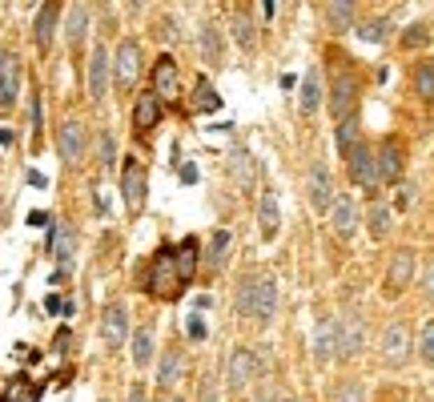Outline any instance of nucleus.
Masks as SVG:
<instances>
[{
	"instance_id": "1",
	"label": "nucleus",
	"mask_w": 434,
	"mask_h": 402,
	"mask_svg": "<svg viewBox=\"0 0 434 402\" xmlns=\"http://www.w3.org/2000/svg\"><path fill=\"white\" fill-rule=\"evenodd\" d=\"M277 302H282V289H277V278H270V273H249V278L238 282L233 310H238L241 318L270 326L277 318Z\"/></svg>"
},
{
	"instance_id": "2",
	"label": "nucleus",
	"mask_w": 434,
	"mask_h": 402,
	"mask_svg": "<svg viewBox=\"0 0 434 402\" xmlns=\"http://www.w3.org/2000/svg\"><path fill=\"white\" fill-rule=\"evenodd\" d=\"M326 101H330V117H334V121H350V117H358V101H362V77L354 73L350 61H338V64H334Z\"/></svg>"
},
{
	"instance_id": "3",
	"label": "nucleus",
	"mask_w": 434,
	"mask_h": 402,
	"mask_svg": "<svg viewBox=\"0 0 434 402\" xmlns=\"http://www.w3.org/2000/svg\"><path fill=\"white\" fill-rule=\"evenodd\" d=\"M185 286H189V282H185V278H181V270H177V250H173V245H161L157 254L149 257V278H145L149 298L173 302Z\"/></svg>"
},
{
	"instance_id": "4",
	"label": "nucleus",
	"mask_w": 434,
	"mask_h": 402,
	"mask_svg": "<svg viewBox=\"0 0 434 402\" xmlns=\"http://www.w3.org/2000/svg\"><path fill=\"white\" fill-rule=\"evenodd\" d=\"M57 153H61V161L68 169H80V165H85V153H89L85 121H77V117L61 121V129H57Z\"/></svg>"
},
{
	"instance_id": "5",
	"label": "nucleus",
	"mask_w": 434,
	"mask_h": 402,
	"mask_svg": "<svg viewBox=\"0 0 434 402\" xmlns=\"http://www.w3.org/2000/svg\"><path fill=\"white\" fill-rule=\"evenodd\" d=\"M45 250H48V257L61 266L57 270V282H61L64 273L73 270V254H77V229L68 222H52L48 225V238H45Z\"/></svg>"
},
{
	"instance_id": "6",
	"label": "nucleus",
	"mask_w": 434,
	"mask_h": 402,
	"mask_svg": "<svg viewBox=\"0 0 434 402\" xmlns=\"http://www.w3.org/2000/svg\"><path fill=\"white\" fill-rule=\"evenodd\" d=\"M121 197H125L129 213H141L145 197H149V169H145L137 157H125L121 165Z\"/></svg>"
},
{
	"instance_id": "7",
	"label": "nucleus",
	"mask_w": 434,
	"mask_h": 402,
	"mask_svg": "<svg viewBox=\"0 0 434 402\" xmlns=\"http://www.w3.org/2000/svg\"><path fill=\"white\" fill-rule=\"evenodd\" d=\"M85 85H89L93 105H105L109 85H113V52L105 45H96L93 52H89V73H85Z\"/></svg>"
},
{
	"instance_id": "8",
	"label": "nucleus",
	"mask_w": 434,
	"mask_h": 402,
	"mask_svg": "<svg viewBox=\"0 0 434 402\" xmlns=\"http://www.w3.org/2000/svg\"><path fill=\"white\" fill-rule=\"evenodd\" d=\"M374 165H378V185H402V173H406V153H402V145L394 137H386L378 141L374 149Z\"/></svg>"
},
{
	"instance_id": "9",
	"label": "nucleus",
	"mask_w": 434,
	"mask_h": 402,
	"mask_svg": "<svg viewBox=\"0 0 434 402\" xmlns=\"http://www.w3.org/2000/svg\"><path fill=\"white\" fill-rule=\"evenodd\" d=\"M346 173H350L354 185H362V189H378V165H374V145H370L366 137L354 145L350 153H346Z\"/></svg>"
},
{
	"instance_id": "10",
	"label": "nucleus",
	"mask_w": 434,
	"mask_h": 402,
	"mask_svg": "<svg viewBox=\"0 0 434 402\" xmlns=\"http://www.w3.org/2000/svg\"><path fill=\"white\" fill-rule=\"evenodd\" d=\"M137 77H141V45L125 36L113 52V80H117V89H133Z\"/></svg>"
},
{
	"instance_id": "11",
	"label": "nucleus",
	"mask_w": 434,
	"mask_h": 402,
	"mask_svg": "<svg viewBox=\"0 0 434 402\" xmlns=\"http://www.w3.org/2000/svg\"><path fill=\"white\" fill-rule=\"evenodd\" d=\"M414 350V338H410V326L402 318H394L382 330V362L386 366H406V358Z\"/></svg>"
},
{
	"instance_id": "12",
	"label": "nucleus",
	"mask_w": 434,
	"mask_h": 402,
	"mask_svg": "<svg viewBox=\"0 0 434 402\" xmlns=\"http://www.w3.org/2000/svg\"><path fill=\"white\" fill-rule=\"evenodd\" d=\"M414 273H418V254L410 245H398L386 261V294H402L414 282Z\"/></svg>"
},
{
	"instance_id": "13",
	"label": "nucleus",
	"mask_w": 434,
	"mask_h": 402,
	"mask_svg": "<svg viewBox=\"0 0 434 402\" xmlns=\"http://www.w3.org/2000/svg\"><path fill=\"white\" fill-rule=\"evenodd\" d=\"M305 193H310V209L314 213H330V206H334V177H330V169L321 165V161H314L310 165V177H305Z\"/></svg>"
},
{
	"instance_id": "14",
	"label": "nucleus",
	"mask_w": 434,
	"mask_h": 402,
	"mask_svg": "<svg viewBox=\"0 0 434 402\" xmlns=\"http://www.w3.org/2000/svg\"><path fill=\"white\" fill-rule=\"evenodd\" d=\"M101 342L109 350H121L129 342V306L125 302H109L101 314Z\"/></svg>"
},
{
	"instance_id": "15",
	"label": "nucleus",
	"mask_w": 434,
	"mask_h": 402,
	"mask_svg": "<svg viewBox=\"0 0 434 402\" xmlns=\"http://www.w3.org/2000/svg\"><path fill=\"white\" fill-rule=\"evenodd\" d=\"M20 57L16 52H0V113H8L16 105V96H20Z\"/></svg>"
},
{
	"instance_id": "16",
	"label": "nucleus",
	"mask_w": 434,
	"mask_h": 402,
	"mask_svg": "<svg viewBox=\"0 0 434 402\" xmlns=\"http://www.w3.org/2000/svg\"><path fill=\"white\" fill-rule=\"evenodd\" d=\"M338 358H354V354L362 350V342H366V322L358 318V314H338Z\"/></svg>"
},
{
	"instance_id": "17",
	"label": "nucleus",
	"mask_w": 434,
	"mask_h": 402,
	"mask_svg": "<svg viewBox=\"0 0 434 402\" xmlns=\"http://www.w3.org/2000/svg\"><path fill=\"white\" fill-rule=\"evenodd\" d=\"M149 77H153V96H157L161 105L181 96V73H177L173 57H157V64H153V73H149Z\"/></svg>"
},
{
	"instance_id": "18",
	"label": "nucleus",
	"mask_w": 434,
	"mask_h": 402,
	"mask_svg": "<svg viewBox=\"0 0 434 402\" xmlns=\"http://www.w3.org/2000/svg\"><path fill=\"white\" fill-rule=\"evenodd\" d=\"M257 370H261V354L257 350L238 346V350L229 354V386H233V390H245V386L257 378Z\"/></svg>"
},
{
	"instance_id": "19",
	"label": "nucleus",
	"mask_w": 434,
	"mask_h": 402,
	"mask_svg": "<svg viewBox=\"0 0 434 402\" xmlns=\"http://www.w3.org/2000/svg\"><path fill=\"white\" fill-rule=\"evenodd\" d=\"M161 117H165V105H161L157 96H153V89H149V93H141L137 101H133V133H137V137L153 133V129L161 125Z\"/></svg>"
},
{
	"instance_id": "20",
	"label": "nucleus",
	"mask_w": 434,
	"mask_h": 402,
	"mask_svg": "<svg viewBox=\"0 0 434 402\" xmlns=\"http://www.w3.org/2000/svg\"><path fill=\"white\" fill-rule=\"evenodd\" d=\"M330 225H334L338 238H354L358 234V225H362V209H358V201L354 197H334V206H330Z\"/></svg>"
},
{
	"instance_id": "21",
	"label": "nucleus",
	"mask_w": 434,
	"mask_h": 402,
	"mask_svg": "<svg viewBox=\"0 0 434 402\" xmlns=\"http://www.w3.org/2000/svg\"><path fill=\"white\" fill-rule=\"evenodd\" d=\"M61 8H64V4H57V0H48V4H41V8H36L32 41H36V48H41V52H48V48H52V36H57V20H61Z\"/></svg>"
},
{
	"instance_id": "22",
	"label": "nucleus",
	"mask_w": 434,
	"mask_h": 402,
	"mask_svg": "<svg viewBox=\"0 0 434 402\" xmlns=\"http://www.w3.org/2000/svg\"><path fill=\"white\" fill-rule=\"evenodd\" d=\"M321 20L334 36H342L358 24V4L354 0H330V4H321Z\"/></svg>"
},
{
	"instance_id": "23",
	"label": "nucleus",
	"mask_w": 434,
	"mask_h": 402,
	"mask_svg": "<svg viewBox=\"0 0 434 402\" xmlns=\"http://www.w3.org/2000/svg\"><path fill=\"white\" fill-rule=\"evenodd\" d=\"M257 225H261V238L273 241L277 238V225H282V206H277V193L266 189L257 197Z\"/></svg>"
},
{
	"instance_id": "24",
	"label": "nucleus",
	"mask_w": 434,
	"mask_h": 402,
	"mask_svg": "<svg viewBox=\"0 0 434 402\" xmlns=\"http://www.w3.org/2000/svg\"><path fill=\"white\" fill-rule=\"evenodd\" d=\"M314 358L318 362H334L338 358V322L321 318L318 330H314Z\"/></svg>"
},
{
	"instance_id": "25",
	"label": "nucleus",
	"mask_w": 434,
	"mask_h": 402,
	"mask_svg": "<svg viewBox=\"0 0 434 402\" xmlns=\"http://www.w3.org/2000/svg\"><path fill=\"white\" fill-rule=\"evenodd\" d=\"M366 225H370V238H374V241L390 238V225H394V209H390V201L374 197L370 209H366Z\"/></svg>"
},
{
	"instance_id": "26",
	"label": "nucleus",
	"mask_w": 434,
	"mask_h": 402,
	"mask_svg": "<svg viewBox=\"0 0 434 402\" xmlns=\"http://www.w3.org/2000/svg\"><path fill=\"white\" fill-rule=\"evenodd\" d=\"M222 93L213 89V80L201 73V77L193 80V113H222Z\"/></svg>"
},
{
	"instance_id": "27",
	"label": "nucleus",
	"mask_w": 434,
	"mask_h": 402,
	"mask_svg": "<svg viewBox=\"0 0 434 402\" xmlns=\"http://www.w3.org/2000/svg\"><path fill=\"white\" fill-rule=\"evenodd\" d=\"M321 93H326V85H321V69H310V73L302 77V93H298L302 113H318L321 109Z\"/></svg>"
},
{
	"instance_id": "28",
	"label": "nucleus",
	"mask_w": 434,
	"mask_h": 402,
	"mask_svg": "<svg viewBox=\"0 0 434 402\" xmlns=\"http://www.w3.org/2000/svg\"><path fill=\"white\" fill-rule=\"evenodd\" d=\"M410 85H414L418 101L434 105V57H426V61H418L414 69H410Z\"/></svg>"
},
{
	"instance_id": "29",
	"label": "nucleus",
	"mask_w": 434,
	"mask_h": 402,
	"mask_svg": "<svg viewBox=\"0 0 434 402\" xmlns=\"http://www.w3.org/2000/svg\"><path fill=\"white\" fill-rule=\"evenodd\" d=\"M233 41H238L245 52L257 45V24H254V13H249L245 4H238V8H233Z\"/></svg>"
},
{
	"instance_id": "30",
	"label": "nucleus",
	"mask_w": 434,
	"mask_h": 402,
	"mask_svg": "<svg viewBox=\"0 0 434 402\" xmlns=\"http://www.w3.org/2000/svg\"><path fill=\"white\" fill-rule=\"evenodd\" d=\"M181 366H185V358H181L177 346H169V350L161 354V366H157V386L161 390H173L177 378H181Z\"/></svg>"
},
{
	"instance_id": "31",
	"label": "nucleus",
	"mask_w": 434,
	"mask_h": 402,
	"mask_svg": "<svg viewBox=\"0 0 434 402\" xmlns=\"http://www.w3.org/2000/svg\"><path fill=\"white\" fill-rule=\"evenodd\" d=\"M229 165H233V181L238 185H254V177H257V161H254V153H245L241 145H233V153H229Z\"/></svg>"
},
{
	"instance_id": "32",
	"label": "nucleus",
	"mask_w": 434,
	"mask_h": 402,
	"mask_svg": "<svg viewBox=\"0 0 434 402\" xmlns=\"http://www.w3.org/2000/svg\"><path fill=\"white\" fill-rule=\"evenodd\" d=\"M197 48H201V57H205V61L222 64V57H225V36H222V29H217V24H201V41H197Z\"/></svg>"
},
{
	"instance_id": "33",
	"label": "nucleus",
	"mask_w": 434,
	"mask_h": 402,
	"mask_svg": "<svg viewBox=\"0 0 434 402\" xmlns=\"http://www.w3.org/2000/svg\"><path fill=\"white\" fill-rule=\"evenodd\" d=\"M85 32H89V4H68V29H64L68 45H73V48H80Z\"/></svg>"
},
{
	"instance_id": "34",
	"label": "nucleus",
	"mask_w": 434,
	"mask_h": 402,
	"mask_svg": "<svg viewBox=\"0 0 434 402\" xmlns=\"http://www.w3.org/2000/svg\"><path fill=\"white\" fill-rule=\"evenodd\" d=\"M354 32H358V41H366V45H382L386 36H390V16L358 20V24H354Z\"/></svg>"
},
{
	"instance_id": "35",
	"label": "nucleus",
	"mask_w": 434,
	"mask_h": 402,
	"mask_svg": "<svg viewBox=\"0 0 434 402\" xmlns=\"http://www.w3.org/2000/svg\"><path fill=\"white\" fill-rule=\"evenodd\" d=\"M362 141V121L358 117H350V121H338V129H334V145H338V153L346 157L354 145Z\"/></svg>"
},
{
	"instance_id": "36",
	"label": "nucleus",
	"mask_w": 434,
	"mask_h": 402,
	"mask_svg": "<svg viewBox=\"0 0 434 402\" xmlns=\"http://www.w3.org/2000/svg\"><path fill=\"white\" fill-rule=\"evenodd\" d=\"M229 241H233L229 229H213V241H209V250H205L209 266H225V257H229Z\"/></svg>"
},
{
	"instance_id": "37",
	"label": "nucleus",
	"mask_w": 434,
	"mask_h": 402,
	"mask_svg": "<svg viewBox=\"0 0 434 402\" xmlns=\"http://www.w3.org/2000/svg\"><path fill=\"white\" fill-rule=\"evenodd\" d=\"M133 362H137V366H149V362H153V330H149V326H141V330L133 334Z\"/></svg>"
},
{
	"instance_id": "38",
	"label": "nucleus",
	"mask_w": 434,
	"mask_h": 402,
	"mask_svg": "<svg viewBox=\"0 0 434 402\" xmlns=\"http://www.w3.org/2000/svg\"><path fill=\"white\" fill-rule=\"evenodd\" d=\"M96 153H101V169H113L117 165V137H113L109 129L96 133Z\"/></svg>"
},
{
	"instance_id": "39",
	"label": "nucleus",
	"mask_w": 434,
	"mask_h": 402,
	"mask_svg": "<svg viewBox=\"0 0 434 402\" xmlns=\"http://www.w3.org/2000/svg\"><path fill=\"white\" fill-rule=\"evenodd\" d=\"M418 358H422L426 366H434V318L418 330Z\"/></svg>"
},
{
	"instance_id": "40",
	"label": "nucleus",
	"mask_w": 434,
	"mask_h": 402,
	"mask_svg": "<svg viewBox=\"0 0 434 402\" xmlns=\"http://www.w3.org/2000/svg\"><path fill=\"white\" fill-rule=\"evenodd\" d=\"M414 197H418V189L410 185V181H402L398 189H394V213H406V209H414Z\"/></svg>"
},
{
	"instance_id": "41",
	"label": "nucleus",
	"mask_w": 434,
	"mask_h": 402,
	"mask_svg": "<svg viewBox=\"0 0 434 402\" xmlns=\"http://www.w3.org/2000/svg\"><path fill=\"white\" fill-rule=\"evenodd\" d=\"M422 45H431V29L426 24H410L402 32V48H422Z\"/></svg>"
},
{
	"instance_id": "42",
	"label": "nucleus",
	"mask_w": 434,
	"mask_h": 402,
	"mask_svg": "<svg viewBox=\"0 0 434 402\" xmlns=\"http://www.w3.org/2000/svg\"><path fill=\"white\" fill-rule=\"evenodd\" d=\"M4 402H36V390H32L29 378H16V382L8 386V399Z\"/></svg>"
},
{
	"instance_id": "43",
	"label": "nucleus",
	"mask_w": 434,
	"mask_h": 402,
	"mask_svg": "<svg viewBox=\"0 0 434 402\" xmlns=\"http://www.w3.org/2000/svg\"><path fill=\"white\" fill-rule=\"evenodd\" d=\"M334 402H366V390H362V382H342L334 390Z\"/></svg>"
},
{
	"instance_id": "44",
	"label": "nucleus",
	"mask_w": 434,
	"mask_h": 402,
	"mask_svg": "<svg viewBox=\"0 0 434 402\" xmlns=\"http://www.w3.org/2000/svg\"><path fill=\"white\" fill-rule=\"evenodd\" d=\"M41 129H45V101H41V93H32V133H36V149H41Z\"/></svg>"
},
{
	"instance_id": "45",
	"label": "nucleus",
	"mask_w": 434,
	"mask_h": 402,
	"mask_svg": "<svg viewBox=\"0 0 434 402\" xmlns=\"http://www.w3.org/2000/svg\"><path fill=\"white\" fill-rule=\"evenodd\" d=\"M205 318H201V314H189V322H185V338H189V342H205Z\"/></svg>"
},
{
	"instance_id": "46",
	"label": "nucleus",
	"mask_w": 434,
	"mask_h": 402,
	"mask_svg": "<svg viewBox=\"0 0 434 402\" xmlns=\"http://www.w3.org/2000/svg\"><path fill=\"white\" fill-rule=\"evenodd\" d=\"M422 302H431L434 306V261L422 270Z\"/></svg>"
},
{
	"instance_id": "47",
	"label": "nucleus",
	"mask_w": 434,
	"mask_h": 402,
	"mask_svg": "<svg viewBox=\"0 0 434 402\" xmlns=\"http://www.w3.org/2000/svg\"><path fill=\"white\" fill-rule=\"evenodd\" d=\"M45 310H48V314H64V302H61V294H48V298H45Z\"/></svg>"
},
{
	"instance_id": "48",
	"label": "nucleus",
	"mask_w": 434,
	"mask_h": 402,
	"mask_svg": "<svg viewBox=\"0 0 434 402\" xmlns=\"http://www.w3.org/2000/svg\"><path fill=\"white\" fill-rule=\"evenodd\" d=\"M29 225H36V229H41V225H52V217H48L45 209H32V213H29Z\"/></svg>"
},
{
	"instance_id": "49",
	"label": "nucleus",
	"mask_w": 434,
	"mask_h": 402,
	"mask_svg": "<svg viewBox=\"0 0 434 402\" xmlns=\"http://www.w3.org/2000/svg\"><path fill=\"white\" fill-rule=\"evenodd\" d=\"M181 185H197V165H181Z\"/></svg>"
},
{
	"instance_id": "50",
	"label": "nucleus",
	"mask_w": 434,
	"mask_h": 402,
	"mask_svg": "<svg viewBox=\"0 0 434 402\" xmlns=\"http://www.w3.org/2000/svg\"><path fill=\"white\" fill-rule=\"evenodd\" d=\"M193 306H197V314H201V310H209V306H213V298H209V294H197V298H193Z\"/></svg>"
},
{
	"instance_id": "51",
	"label": "nucleus",
	"mask_w": 434,
	"mask_h": 402,
	"mask_svg": "<svg viewBox=\"0 0 434 402\" xmlns=\"http://www.w3.org/2000/svg\"><path fill=\"white\" fill-rule=\"evenodd\" d=\"M125 402H149V394H145L141 386H133V390H129V399Z\"/></svg>"
},
{
	"instance_id": "52",
	"label": "nucleus",
	"mask_w": 434,
	"mask_h": 402,
	"mask_svg": "<svg viewBox=\"0 0 434 402\" xmlns=\"http://www.w3.org/2000/svg\"><path fill=\"white\" fill-rule=\"evenodd\" d=\"M13 141H16V133H13V129H0V145L8 149V145H13Z\"/></svg>"
},
{
	"instance_id": "53",
	"label": "nucleus",
	"mask_w": 434,
	"mask_h": 402,
	"mask_svg": "<svg viewBox=\"0 0 434 402\" xmlns=\"http://www.w3.org/2000/svg\"><path fill=\"white\" fill-rule=\"evenodd\" d=\"M257 8H261V16H266V20H270V16L277 13V4H273V0H266V4H257Z\"/></svg>"
},
{
	"instance_id": "54",
	"label": "nucleus",
	"mask_w": 434,
	"mask_h": 402,
	"mask_svg": "<svg viewBox=\"0 0 434 402\" xmlns=\"http://www.w3.org/2000/svg\"><path fill=\"white\" fill-rule=\"evenodd\" d=\"M277 402H294V399H277Z\"/></svg>"
},
{
	"instance_id": "55",
	"label": "nucleus",
	"mask_w": 434,
	"mask_h": 402,
	"mask_svg": "<svg viewBox=\"0 0 434 402\" xmlns=\"http://www.w3.org/2000/svg\"><path fill=\"white\" fill-rule=\"evenodd\" d=\"M173 402H177V399H173Z\"/></svg>"
}]
</instances>
